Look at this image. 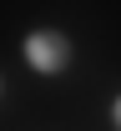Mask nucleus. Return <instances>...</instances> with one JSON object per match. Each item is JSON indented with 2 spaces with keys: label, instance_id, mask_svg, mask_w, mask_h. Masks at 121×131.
Wrapping results in <instances>:
<instances>
[{
  "label": "nucleus",
  "instance_id": "obj_2",
  "mask_svg": "<svg viewBox=\"0 0 121 131\" xmlns=\"http://www.w3.org/2000/svg\"><path fill=\"white\" fill-rule=\"evenodd\" d=\"M111 121H116V131H121V96H116V106H111Z\"/></svg>",
  "mask_w": 121,
  "mask_h": 131
},
{
  "label": "nucleus",
  "instance_id": "obj_1",
  "mask_svg": "<svg viewBox=\"0 0 121 131\" xmlns=\"http://www.w3.org/2000/svg\"><path fill=\"white\" fill-rule=\"evenodd\" d=\"M25 66L40 71V76L71 71V40L61 30H30V35H25Z\"/></svg>",
  "mask_w": 121,
  "mask_h": 131
}]
</instances>
